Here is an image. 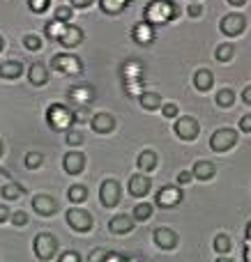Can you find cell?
Wrapping results in <instances>:
<instances>
[{"instance_id":"cell-37","label":"cell","mask_w":251,"mask_h":262,"mask_svg":"<svg viewBox=\"0 0 251 262\" xmlns=\"http://www.w3.org/2000/svg\"><path fill=\"white\" fill-rule=\"evenodd\" d=\"M83 143V134L81 131H69L67 134V145H72V147H76V145Z\"/></svg>"},{"instance_id":"cell-47","label":"cell","mask_w":251,"mask_h":262,"mask_svg":"<svg viewBox=\"0 0 251 262\" xmlns=\"http://www.w3.org/2000/svg\"><path fill=\"white\" fill-rule=\"evenodd\" d=\"M242 101H244V104H249V106H251V85H249V88H244V90H242Z\"/></svg>"},{"instance_id":"cell-26","label":"cell","mask_w":251,"mask_h":262,"mask_svg":"<svg viewBox=\"0 0 251 262\" xmlns=\"http://www.w3.org/2000/svg\"><path fill=\"white\" fill-rule=\"evenodd\" d=\"M67 195L74 205H81V203H86V198H88V189L83 184H74V186H69Z\"/></svg>"},{"instance_id":"cell-40","label":"cell","mask_w":251,"mask_h":262,"mask_svg":"<svg viewBox=\"0 0 251 262\" xmlns=\"http://www.w3.org/2000/svg\"><path fill=\"white\" fill-rule=\"evenodd\" d=\"M194 180V172H189V170H182V172H178V184L180 186H184V184H189V182Z\"/></svg>"},{"instance_id":"cell-11","label":"cell","mask_w":251,"mask_h":262,"mask_svg":"<svg viewBox=\"0 0 251 262\" xmlns=\"http://www.w3.org/2000/svg\"><path fill=\"white\" fill-rule=\"evenodd\" d=\"M81 60L74 58V55H67V53H60L53 58V69H58V72L62 74H76L81 72Z\"/></svg>"},{"instance_id":"cell-21","label":"cell","mask_w":251,"mask_h":262,"mask_svg":"<svg viewBox=\"0 0 251 262\" xmlns=\"http://www.w3.org/2000/svg\"><path fill=\"white\" fill-rule=\"evenodd\" d=\"M212 83H215V76H212L210 69H198V72L194 74V85H196V90L207 92L212 88Z\"/></svg>"},{"instance_id":"cell-23","label":"cell","mask_w":251,"mask_h":262,"mask_svg":"<svg viewBox=\"0 0 251 262\" xmlns=\"http://www.w3.org/2000/svg\"><path fill=\"white\" fill-rule=\"evenodd\" d=\"M0 193H3L5 200H18L23 193H26V186L18 184V182H9V184L3 186V191H0Z\"/></svg>"},{"instance_id":"cell-24","label":"cell","mask_w":251,"mask_h":262,"mask_svg":"<svg viewBox=\"0 0 251 262\" xmlns=\"http://www.w3.org/2000/svg\"><path fill=\"white\" fill-rule=\"evenodd\" d=\"M23 74V64L16 62V60H9V62L0 64V76L5 78H18Z\"/></svg>"},{"instance_id":"cell-46","label":"cell","mask_w":251,"mask_h":262,"mask_svg":"<svg viewBox=\"0 0 251 262\" xmlns=\"http://www.w3.org/2000/svg\"><path fill=\"white\" fill-rule=\"evenodd\" d=\"M9 216H12V214H9V209L5 207V205H0V223H5Z\"/></svg>"},{"instance_id":"cell-1","label":"cell","mask_w":251,"mask_h":262,"mask_svg":"<svg viewBox=\"0 0 251 262\" xmlns=\"http://www.w3.org/2000/svg\"><path fill=\"white\" fill-rule=\"evenodd\" d=\"M178 16V5L171 3V0H155V3H150L145 7V21L155 23V26H161V23L166 21H173V18Z\"/></svg>"},{"instance_id":"cell-20","label":"cell","mask_w":251,"mask_h":262,"mask_svg":"<svg viewBox=\"0 0 251 262\" xmlns=\"http://www.w3.org/2000/svg\"><path fill=\"white\" fill-rule=\"evenodd\" d=\"M132 35H134V39H136L138 44H150V41L155 39V30H152V26L148 21L138 23V26L132 30Z\"/></svg>"},{"instance_id":"cell-52","label":"cell","mask_w":251,"mask_h":262,"mask_svg":"<svg viewBox=\"0 0 251 262\" xmlns=\"http://www.w3.org/2000/svg\"><path fill=\"white\" fill-rule=\"evenodd\" d=\"M3 46H5V39H3V37H0V51H3Z\"/></svg>"},{"instance_id":"cell-31","label":"cell","mask_w":251,"mask_h":262,"mask_svg":"<svg viewBox=\"0 0 251 262\" xmlns=\"http://www.w3.org/2000/svg\"><path fill=\"white\" fill-rule=\"evenodd\" d=\"M233 53H235V46L233 44H221L219 49H217L215 58L219 60V62H228V60H233Z\"/></svg>"},{"instance_id":"cell-5","label":"cell","mask_w":251,"mask_h":262,"mask_svg":"<svg viewBox=\"0 0 251 262\" xmlns=\"http://www.w3.org/2000/svg\"><path fill=\"white\" fill-rule=\"evenodd\" d=\"M46 120H49V124L53 129H69V124H72L74 115L72 111L67 108V106H60V104H53L49 108V113H46Z\"/></svg>"},{"instance_id":"cell-35","label":"cell","mask_w":251,"mask_h":262,"mask_svg":"<svg viewBox=\"0 0 251 262\" xmlns=\"http://www.w3.org/2000/svg\"><path fill=\"white\" fill-rule=\"evenodd\" d=\"M49 3H51V0H30L28 5H30V9L35 14H44L46 9H49Z\"/></svg>"},{"instance_id":"cell-19","label":"cell","mask_w":251,"mask_h":262,"mask_svg":"<svg viewBox=\"0 0 251 262\" xmlns=\"http://www.w3.org/2000/svg\"><path fill=\"white\" fill-rule=\"evenodd\" d=\"M194 177L196 180H203V182H207V180H212V177L217 175V168H215V163L212 161H196L194 163Z\"/></svg>"},{"instance_id":"cell-22","label":"cell","mask_w":251,"mask_h":262,"mask_svg":"<svg viewBox=\"0 0 251 262\" xmlns=\"http://www.w3.org/2000/svg\"><path fill=\"white\" fill-rule=\"evenodd\" d=\"M157 154L152 152V149H143L141 154H138V168H141L143 172H152L157 168Z\"/></svg>"},{"instance_id":"cell-43","label":"cell","mask_w":251,"mask_h":262,"mask_svg":"<svg viewBox=\"0 0 251 262\" xmlns=\"http://www.w3.org/2000/svg\"><path fill=\"white\" fill-rule=\"evenodd\" d=\"M242 255H244V262H251V239H244V244H242Z\"/></svg>"},{"instance_id":"cell-50","label":"cell","mask_w":251,"mask_h":262,"mask_svg":"<svg viewBox=\"0 0 251 262\" xmlns=\"http://www.w3.org/2000/svg\"><path fill=\"white\" fill-rule=\"evenodd\" d=\"M217 262H235V260H231V258H219Z\"/></svg>"},{"instance_id":"cell-2","label":"cell","mask_w":251,"mask_h":262,"mask_svg":"<svg viewBox=\"0 0 251 262\" xmlns=\"http://www.w3.org/2000/svg\"><path fill=\"white\" fill-rule=\"evenodd\" d=\"M32 251H35V255L39 260H51L55 255V251H58V242H55V237L51 232H39L35 237V242H32Z\"/></svg>"},{"instance_id":"cell-29","label":"cell","mask_w":251,"mask_h":262,"mask_svg":"<svg viewBox=\"0 0 251 262\" xmlns=\"http://www.w3.org/2000/svg\"><path fill=\"white\" fill-rule=\"evenodd\" d=\"M152 219V205L150 203H138L134 207V221H148Z\"/></svg>"},{"instance_id":"cell-14","label":"cell","mask_w":251,"mask_h":262,"mask_svg":"<svg viewBox=\"0 0 251 262\" xmlns=\"http://www.w3.org/2000/svg\"><path fill=\"white\" fill-rule=\"evenodd\" d=\"M109 230L113 232V235H127V232L134 230V216H129V214H118V216L111 219Z\"/></svg>"},{"instance_id":"cell-16","label":"cell","mask_w":251,"mask_h":262,"mask_svg":"<svg viewBox=\"0 0 251 262\" xmlns=\"http://www.w3.org/2000/svg\"><path fill=\"white\" fill-rule=\"evenodd\" d=\"M58 39H60V44H62V46L74 49V46H78L83 41V30H81V28H76V26H67Z\"/></svg>"},{"instance_id":"cell-4","label":"cell","mask_w":251,"mask_h":262,"mask_svg":"<svg viewBox=\"0 0 251 262\" xmlns=\"http://www.w3.org/2000/svg\"><path fill=\"white\" fill-rule=\"evenodd\" d=\"M235 143H238V131L233 129H217L210 138V147L215 152H228L235 147Z\"/></svg>"},{"instance_id":"cell-41","label":"cell","mask_w":251,"mask_h":262,"mask_svg":"<svg viewBox=\"0 0 251 262\" xmlns=\"http://www.w3.org/2000/svg\"><path fill=\"white\" fill-rule=\"evenodd\" d=\"M161 113H164V118H175V115H178V106H175V104H166L164 108H161Z\"/></svg>"},{"instance_id":"cell-45","label":"cell","mask_w":251,"mask_h":262,"mask_svg":"<svg viewBox=\"0 0 251 262\" xmlns=\"http://www.w3.org/2000/svg\"><path fill=\"white\" fill-rule=\"evenodd\" d=\"M92 3H95V0H72V5H74V7H78V9H83V7H90Z\"/></svg>"},{"instance_id":"cell-15","label":"cell","mask_w":251,"mask_h":262,"mask_svg":"<svg viewBox=\"0 0 251 262\" xmlns=\"http://www.w3.org/2000/svg\"><path fill=\"white\" fill-rule=\"evenodd\" d=\"M129 193L134 198H145L150 193V180L145 175H132L129 177Z\"/></svg>"},{"instance_id":"cell-48","label":"cell","mask_w":251,"mask_h":262,"mask_svg":"<svg viewBox=\"0 0 251 262\" xmlns=\"http://www.w3.org/2000/svg\"><path fill=\"white\" fill-rule=\"evenodd\" d=\"M228 3H231V5H235V7H240V5H244L247 0H228Z\"/></svg>"},{"instance_id":"cell-49","label":"cell","mask_w":251,"mask_h":262,"mask_svg":"<svg viewBox=\"0 0 251 262\" xmlns=\"http://www.w3.org/2000/svg\"><path fill=\"white\" fill-rule=\"evenodd\" d=\"M247 239H251V221H249V226H247Z\"/></svg>"},{"instance_id":"cell-32","label":"cell","mask_w":251,"mask_h":262,"mask_svg":"<svg viewBox=\"0 0 251 262\" xmlns=\"http://www.w3.org/2000/svg\"><path fill=\"white\" fill-rule=\"evenodd\" d=\"M41 161H44V157H41L39 152H28L26 154V168H30V170H37V168L41 166Z\"/></svg>"},{"instance_id":"cell-7","label":"cell","mask_w":251,"mask_h":262,"mask_svg":"<svg viewBox=\"0 0 251 262\" xmlns=\"http://www.w3.org/2000/svg\"><path fill=\"white\" fill-rule=\"evenodd\" d=\"M175 134L182 140H196L198 134H201V127H198V120L192 118V115H184L175 122Z\"/></svg>"},{"instance_id":"cell-8","label":"cell","mask_w":251,"mask_h":262,"mask_svg":"<svg viewBox=\"0 0 251 262\" xmlns=\"http://www.w3.org/2000/svg\"><path fill=\"white\" fill-rule=\"evenodd\" d=\"M99 198L104 207H115L120 203V184L115 180H104L99 189Z\"/></svg>"},{"instance_id":"cell-3","label":"cell","mask_w":251,"mask_h":262,"mask_svg":"<svg viewBox=\"0 0 251 262\" xmlns=\"http://www.w3.org/2000/svg\"><path fill=\"white\" fill-rule=\"evenodd\" d=\"M65 216H67L69 228H72V230H76V232H88V230H92V226H95L92 214L86 212V209H81V207L67 209V214H65Z\"/></svg>"},{"instance_id":"cell-39","label":"cell","mask_w":251,"mask_h":262,"mask_svg":"<svg viewBox=\"0 0 251 262\" xmlns=\"http://www.w3.org/2000/svg\"><path fill=\"white\" fill-rule=\"evenodd\" d=\"M58 262H81V258H78V253H74V251H65L58 258Z\"/></svg>"},{"instance_id":"cell-28","label":"cell","mask_w":251,"mask_h":262,"mask_svg":"<svg viewBox=\"0 0 251 262\" xmlns=\"http://www.w3.org/2000/svg\"><path fill=\"white\" fill-rule=\"evenodd\" d=\"M235 101V92L231 90V88H224V90L217 92V106H221V108H231Z\"/></svg>"},{"instance_id":"cell-12","label":"cell","mask_w":251,"mask_h":262,"mask_svg":"<svg viewBox=\"0 0 251 262\" xmlns=\"http://www.w3.org/2000/svg\"><path fill=\"white\" fill-rule=\"evenodd\" d=\"M180 200H182L180 186H164L157 193V205L159 207H175V205H180Z\"/></svg>"},{"instance_id":"cell-42","label":"cell","mask_w":251,"mask_h":262,"mask_svg":"<svg viewBox=\"0 0 251 262\" xmlns=\"http://www.w3.org/2000/svg\"><path fill=\"white\" fill-rule=\"evenodd\" d=\"M240 131H244V134H251V115H244V118L240 120Z\"/></svg>"},{"instance_id":"cell-44","label":"cell","mask_w":251,"mask_h":262,"mask_svg":"<svg viewBox=\"0 0 251 262\" xmlns=\"http://www.w3.org/2000/svg\"><path fill=\"white\" fill-rule=\"evenodd\" d=\"M201 12H203V7L198 3H192L189 5V16H201Z\"/></svg>"},{"instance_id":"cell-51","label":"cell","mask_w":251,"mask_h":262,"mask_svg":"<svg viewBox=\"0 0 251 262\" xmlns=\"http://www.w3.org/2000/svg\"><path fill=\"white\" fill-rule=\"evenodd\" d=\"M5 154V145H3V140H0V157Z\"/></svg>"},{"instance_id":"cell-10","label":"cell","mask_w":251,"mask_h":262,"mask_svg":"<svg viewBox=\"0 0 251 262\" xmlns=\"http://www.w3.org/2000/svg\"><path fill=\"white\" fill-rule=\"evenodd\" d=\"M152 239H155V244L159 246L161 251H171L178 246V232L171 230V228H157Z\"/></svg>"},{"instance_id":"cell-17","label":"cell","mask_w":251,"mask_h":262,"mask_svg":"<svg viewBox=\"0 0 251 262\" xmlns=\"http://www.w3.org/2000/svg\"><path fill=\"white\" fill-rule=\"evenodd\" d=\"M92 129H95L97 134H111V131L115 129V118L109 113H97L95 118H92Z\"/></svg>"},{"instance_id":"cell-25","label":"cell","mask_w":251,"mask_h":262,"mask_svg":"<svg viewBox=\"0 0 251 262\" xmlns=\"http://www.w3.org/2000/svg\"><path fill=\"white\" fill-rule=\"evenodd\" d=\"M141 108H145V111L161 108V97L157 95V92H143L141 95Z\"/></svg>"},{"instance_id":"cell-27","label":"cell","mask_w":251,"mask_h":262,"mask_svg":"<svg viewBox=\"0 0 251 262\" xmlns=\"http://www.w3.org/2000/svg\"><path fill=\"white\" fill-rule=\"evenodd\" d=\"M129 0H99L101 9H104L106 14H120L124 7H127Z\"/></svg>"},{"instance_id":"cell-18","label":"cell","mask_w":251,"mask_h":262,"mask_svg":"<svg viewBox=\"0 0 251 262\" xmlns=\"http://www.w3.org/2000/svg\"><path fill=\"white\" fill-rule=\"evenodd\" d=\"M28 81H30L32 85H46V83H49V72H46L44 64L32 62L30 69H28Z\"/></svg>"},{"instance_id":"cell-33","label":"cell","mask_w":251,"mask_h":262,"mask_svg":"<svg viewBox=\"0 0 251 262\" xmlns=\"http://www.w3.org/2000/svg\"><path fill=\"white\" fill-rule=\"evenodd\" d=\"M62 30H65V26L60 21H55V18L51 23H46V35H49L51 39H58V37L62 35Z\"/></svg>"},{"instance_id":"cell-38","label":"cell","mask_w":251,"mask_h":262,"mask_svg":"<svg viewBox=\"0 0 251 262\" xmlns=\"http://www.w3.org/2000/svg\"><path fill=\"white\" fill-rule=\"evenodd\" d=\"M9 219H12L14 226H26V223H28V214L26 212H14Z\"/></svg>"},{"instance_id":"cell-36","label":"cell","mask_w":251,"mask_h":262,"mask_svg":"<svg viewBox=\"0 0 251 262\" xmlns=\"http://www.w3.org/2000/svg\"><path fill=\"white\" fill-rule=\"evenodd\" d=\"M69 18H72V9H69V7H58V9H55V21L67 23Z\"/></svg>"},{"instance_id":"cell-6","label":"cell","mask_w":251,"mask_h":262,"mask_svg":"<svg viewBox=\"0 0 251 262\" xmlns=\"http://www.w3.org/2000/svg\"><path fill=\"white\" fill-rule=\"evenodd\" d=\"M244 28H247V18H244L242 14H238V12L226 14V16L221 18V23H219V30L224 32V35H228V37L242 35Z\"/></svg>"},{"instance_id":"cell-9","label":"cell","mask_w":251,"mask_h":262,"mask_svg":"<svg viewBox=\"0 0 251 262\" xmlns=\"http://www.w3.org/2000/svg\"><path fill=\"white\" fill-rule=\"evenodd\" d=\"M32 209H35L39 216H53V214L58 212V200L46 195V193H39V195H35V200H32Z\"/></svg>"},{"instance_id":"cell-30","label":"cell","mask_w":251,"mask_h":262,"mask_svg":"<svg viewBox=\"0 0 251 262\" xmlns=\"http://www.w3.org/2000/svg\"><path fill=\"white\" fill-rule=\"evenodd\" d=\"M231 246H233V242H231L228 235H217V237H215V251H217V253L228 255Z\"/></svg>"},{"instance_id":"cell-13","label":"cell","mask_w":251,"mask_h":262,"mask_svg":"<svg viewBox=\"0 0 251 262\" xmlns=\"http://www.w3.org/2000/svg\"><path fill=\"white\" fill-rule=\"evenodd\" d=\"M62 168L67 175H78L86 168V154L83 152H67L62 159Z\"/></svg>"},{"instance_id":"cell-34","label":"cell","mask_w":251,"mask_h":262,"mask_svg":"<svg viewBox=\"0 0 251 262\" xmlns=\"http://www.w3.org/2000/svg\"><path fill=\"white\" fill-rule=\"evenodd\" d=\"M23 46H26L28 51L41 49V37L39 35H26V37H23Z\"/></svg>"}]
</instances>
